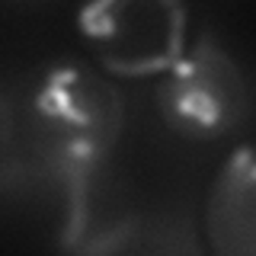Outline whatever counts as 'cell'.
I'll return each mask as SVG.
<instances>
[{"label": "cell", "instance_id": "1", "mask_svg": "<svg viewBox=\"0 0 256 256\" xmlns=\"http://www.w3.org/2000/svg\"><path fill=\"white\" fill-rule=\"evenodd\" d=\"M16 132H22L36 166L61 180L77 205L84 202L86 180L122 132V100L96 70L58 64L26 93Z\"/></svg>", "mask_w": 256, "mask_h": 256}, {"label": "cell", "instance_id": "2", "mask_svg": "<svg viewBox=\"0 0 256 256\" xmlns=\"http://www.w3.org/2000/svg\"><path fill=\"white\" fill-rule=\"evenodd\" d=\"M80 29L109 74L160 77L186 52L182 0H86Z\"/></svg>", "mask_w": 256, "mask_h": 256}, {"label": "cell", "instance_id": "3", "mask_svg": "<svg viewBox=\"0 0 256 256\" xmlns=\"http://www.w3.org/2000/svg\"><path fill=\"white\" fill-rule=\"evenodd\" d=\"M160 112L180 134L221 138L244 122L250 109V86L228 52L202 38L164 70L157 86Z\"/></svg>", "mask_w": 256, "mask_h": 256}, {"label": "cell", "instance_id": "4", "mask_svg": "<svg viewBox=\"0 0 256 256\" xmlns=\"http://www.w3.org/2000/svg\"><path fill=\"white\" fill-rule=\"evenodd\" d=\"M253 154L240 148L224 164L208 198L205 230L212 246L224 256H250L256 246V182H253Z\"/></svg>", "mask_w": 256, "mask_h": 256}, {"label": "cell", "instance_id": "5", "mask_svg": "<svg viewBox=\"0 0 256 256\" xmlns=\"http://www.w3.org/2000/svg\"><path fill=\"white\" fill-rule=\"evenodd\" d=\"M13 138H16V106L10 96L0 90V150L10 148Z\"/></svg>", "mask_w": 256, "mask_h": 256}]
</instances>
